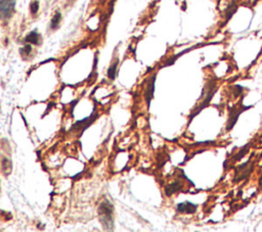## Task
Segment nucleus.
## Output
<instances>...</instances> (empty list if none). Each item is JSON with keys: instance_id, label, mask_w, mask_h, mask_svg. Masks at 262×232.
<instances>
[{"instance_id": "1", "label": "nucleus", "mask_w": 262, "mask_h": 232, "mask_svg": "<svg viewBox=\"0 0 262 232\" xmlns=\"http://www.w3.org/2000/svg\"><path fill=\"white\" fill-rule=\"evenodd\" d=\"M114 212H115V207L107 198L99 204L98 209H97V215H98V219L103 230L113 231L115 228Z\"/></svg>"}, {"instance_id": "2", "label": "nucleus", "mask_w": 262, "mask_h": 232, "mask_svg": "<svg viewBox=\"0 0 262 232\" xmlns=\"http://www.w3.org/2000/svg\"><path fill=\"white\" fill-rule=\"evenodd\" d=\"M204 90L206 91V93H205V96H202V97H203V100L196 106V109H194L193 112H191L190 115L189 124L191 122V121H193V119H194V117H196L197 115H199V114L202 112V110L205 109V107L209 105V103L211 102V99L213 98L214 94H215V92H216V90H217V88H216V83H215V81H210V82H208V83L206 84V86H205Z\"/></svg>"}, {"instance_id": "3", "label": "nucleus", "mask_w": 262, "mask_h": 232, "mask_svg": "<svg viewBox=\"0 0 262 232\" xmlns=\"http://www.w3.org/2000/svg\"><path fill=\"white\" fill-rule=\"evenodd\" d=\"M156 79H157V73H155L154 75H152L147 79V81L146 83V87H144V92L143 96L146 99L147 110H150L151 102L154 98V94H155V84H156Z\"/></svg>"}, {"instance_id": "4", "label": "nucleus", "mask_w": 262, "mask_h": 232, "mask_svg": "<svg viewBox=\"0 0 262 232\" xmlns=\"http://www.w3.org/2000/svg\"><path fill=\"white\" fill-rule=\"evenodd\" d=\"M98 118V115L95 113V110H93V113L91 114V116L85 118L83 120H80L78 122H76L71 128V131H74V132H77V131H80V132H84L87 128H88L92 123H94V121Z\"/></svg>"}, {"instance_id": "5", "label": "nucleus", "mask_w": 262, "mask_h": 232, "mask_svg": "<svg viewBox=\"0 0 262 232\" xmlns=\"http://www.w3.org/2000/svg\"><path fill=\"white\" fill-rule=\"evenodd\" d=\"M249 109V106H234L229 110V115H228V120H227V124H226V131H230L234 128V126L236 125L237 121L238 119V117L244 110H246Z\"/></svg>"}, {"instance_id": "6", "label": "nucleus", "mask_w": 262, "mask_h": 232, "mask_svg": "<svg viewBox=\"0 0 262 232\" xmlns=\"http://www.w3.org/2000/svg\"><path fill=\"white\" fill-rule=\"evenodd\" d=\"M15 0H1L0 1V13L3 21L9 19L15 12Z\"/></svg>"}, {"instance_id": "7", "label": "nucleus", "mask_w": 262, "mask_h": 232, "mask_svg": "<svg viewBox=\"0 0 262 232\" xmlns=\"http://www.w3.org/2000/svg\"><path fill=\"white\" fill-rule=\"evenodd\" d=\"M254 168V163L248 161L247 163H245L243 165H241L240 167L237 168L236 170V176H234V181L236 182H238V181L245 179V178H248L250 176V174L252 173Z\"/></svg>"}, {"instance_id": "8", "label": "nucleus", "mask_w": 262, "mask_h": 232, "mask_svg": "<svg viewBox=\"0 0 262 232\" xmlns=\"http://www.w3.org/2000/svg\"><path fill=\"white\" fill-rule=\"evenodd\" d=\"M197 209H198V204L190 203V201H183V203H180L176 206L177 213L180 214H187V215L194 214L197 212Z\"/></svg>"}, {"instance_id": "9", "label": "nucleus", "mask_w": 262, "mask_h": 232, "mask_svg": "<svg viewBox=\"0 0 262 232\" xmlns=\"http://www.w3.org/2000/svg\"><path fill=\"white\" fill-rule=\"evenodd\" d=\"M181 188H182V184H181L180 180L176 179V180H174L172 183L168 184L165 187V193L167 196H171V195H173V194L179 192L181 190Z\"/></svg>"}, {"instance_id": "10", "label": "nucleus", "mask_w": 262, "mask_h": 232, "mask_svg": "<svg viewBox=\"0 0 262 232\" xmlns=\"http://www.w3.org/2000/svg\"><path fill=\"white\" fill-rule=\"evenodd\" d=\"M118 67H119V58H116V59H114V62L111 63V66L107 71V76L111 81H114L116 79L117 73H118Z\"/></svg>"}, {"instance_id": "11", "label": "nucleus", "mask_w": 262, "mask_h": 232, "mask_svg": "<svg viewBox=\"0 0 262 232\" xmlns=\"http://www.w3.org/2000/svg\"><path fill=\"white\" fill-rule=\"evenodd\" d=\"M1 169H2V174L4 175V176H8V175L11 173L12 163H11V157H4L2 154V157H1Z\"/></svg>"}, {"instance_id": "12", "label": "nucleus", "mask_w": 262, "mask_h": 232, "mask_svg": "<svg viewBox=\"0 0 262 232\" xmlns=\"http://www.w3.org/2000/svg\"><path fill=\"white\" fill-rule=\"evenodd\" d=\"M42 37L39 34L38 32L34 30V31L30 32L28 35L25 37V42L30 43V44H34V45H39L41 42Z\"/></svg>"}, {"instance_id": "13", "label": "nucleus", "mask_w": 262, "mask_h": 232, "mask_svg": "<svg viewBox=\"0 0 262 232\" xmlns=\"http://www.w3.org/2000/svg\"><path fill=\"white\" fill-rule=\"evenodd\" d=\"M60 21H62V13H60L59 11H56L55 15H53L51 21H50V24H49L50 29L51 30L58 29L59 24H60Z\"/></svg>"}, {"instance_id": "14", "label": "nucleus", "mask_w": 262, "mask_h": 232, "mask_svg": "<svg viewBox=\"0 0 262 232\" xmlns=\"http://www.w3.org/2000/svg\"><path fill=\"white\" fill-rule=\"evenodd\" d=\"M237 9H238V5L236 4V2L231 1V3L227 6V8L225 9V22H227L228 19L233 16L234 13L237 11Z\"/></svg>"}, {"instance_id": "15", "label": "nucleus", "mask_w": 262, "mask_h": 232, "mask_svg": "<svg viewBox=\"0 0 262 232\" xmlns=\"http://www.w3.org/2000/svg\"><path fill=\"white\" fill-rule=\"evenodd\" d=\"M32 52V45L28 43V44H26L24 47H22L21 49H20V53H21V55L23 56H28L31 54Z\"/></svg>"}, {"instance_id": "16", "label": "nucleus", "mask_w": 262, "mask_h": 232, "mask_svg": "<svg viewBox=\"0 0 262 232\" xmlns=\"http://www.w3.org/2000/svg\"><path fill=\"white\" fill-rule=\"evenodd\" d=\"M39 11V2L35 0V1H32L31 4H30V11H31L32 15H36Z\"/></svg>"}]
</instances>
